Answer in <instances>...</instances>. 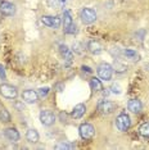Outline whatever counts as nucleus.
Instances as JSON below:
<instances>
[{
  "label": "nucleus",
  "mask_w": 149,
  "mask_h": 150,
  "mask_svg": "<svg viewBox=\"0 0 149 150\" xmlns=\"http://www.w3.org/2000/svg\"><path fill=\"white\" fill-rule=\"evenodd\" d=\"M96 73L100 80L109 81L112 78V74H113V67H112L109 63H106V62L100 63L96 68Z\"/></svg>",
  "instance_id": "1"
},
{
  "label": "nucleus",
  "mask_w": 149,
  "mask_h": 150,
  "mask_svg": "<svg viewBox=\"0 0 149 150\" xmlns=\"http://www.w3.org/2000/svg\"><path fill=\"white\" fill-rule=\"evenodd\" d=\"M80 18L84 25H91L96 21V12L91 8H82L80 12Z\"/></svg>",
  "instance_id": "2"
},
{
  "label": "nucleus",
  "mask_w": 149,
  "mask_h": 150,
  "mask_svg": "<svg viewBox=\"0 0 149 150\" xmlns=\"http://www.w3.org/2000/svg\"><path fill=\"white\" fill-rule=\"evenodd\" d=\"M0 95L5 99H16L17 95H18V91H17V87L16 86H12L9 83H1L0 85Z\"/></svg>",
  "instance_id": "3"
},
{
  "label": "nucleus",
  "mask_w": 149,
  "mask_h": 150,
  "mask_svg": "<svg viewBox=\"0 0 149 150\" xmlns=\"http://www.w3.org/2000/svg\"><path fill=\"white\" fill-rule=\"evenodd\" d=\"M116 126L118 128V131L121 132H126L131 127V119L126 113H121L116 118Z\"/></svg>",
  "instance_id": "4"
},
{
  "label": "nucleus",
  "mask_w": 149,
  "mask_h": 150,
  "mask_svg": "<svg viewBox=\"0 0 149 150\" xmlns=\"http://www.w3.org/2000/svg\"><path fill=\"white\" fill-rule=\"evenodd\" d=\"M79 134L81 139L84 140H91L95 135V128L93 127L90 123H82L79 127Z\"/></svg>",
  "instance_id": "5"
},
{
  "label": "nucleus",
  "mask_w": 149,
  "mask_h": 150,
  "mask_svg": "<svg viewBox=\"0 0 149 150\" xmlns=\"http://www.w3.org/2000/svg\"><path fill=\"white\" fill-rule=\"evenodd\" d=\"M55 119H57V117H55V114H54L52 110H48V109H45V110L40 112V122L43 123V126L50 127V126L54 125Z\"/></svg>",
  "instance_id": "6"
},
{
  "label": "nucleus",
  "mask_w": 149,
  "mask_h": 150,
  "mask_svg": "<svg viewBox=\"0 0 149 150\" xmlns=\"http://www.w3.org/2000/svg\"><path fill=\"white\" fill-rule=\"evenodd\" d=\"M117 109V104L114 101H109V100H101L98 104V110L101 114H112L114 110Z\"/></svg>",
  "instance_id": "7"
},
{
  "label": "nucleus",
  "mask_w": 149,
  "mask_h": 150,
  "mask_svg": "<svg viewBox=\"0 0 149 150\" xmlns=\"http://www.w3.org/2000/svg\"><path fill=\"white\" fill-rule=\"evenodd\" d=\"M41 22L45 26L52 27V28H54V30L59 28L60 23H62L60 18H59V17H57V16H43L41 17Z\"/></svg>",
  "instance_id": "8"
},
{
  "label": "nucleus",
  "mask_w": 149,
  "mask_h": 150,
  "mask_svg": "<svg viewBox=\"0 0 149 150\" xmlns=\"http://www.w3.org/2000/svg\"><path fill=\"white\" fill-rule=\"evenodd\" d=\"M0 12L5 17H12L16 14V5L9 1H3L0 4Z\"/></svg>",
  "instance_id": "9"
},
{
  "label": "nucleus",
  "mask_w": 149,
  "mask_h": 150,
  "mask_svg": "<svg viewBox=\"0 0 149 150\" xmlns=\"http://www.w3.org/2000/svg\"><path fill=\"white\" fill-rule=\"evenodd\" d=\"M22 100L28 104H35L39 100V94L35 90H26L22 93Z\"/></svg>",
  "instance_id": "10"
},
{
  "label": "nucleus",
  "mask_w": 149,
  "mask_h": 150,
  "mask_svg": "<svg viewBox=\"0 0 149 150\" xmlns=\"http://www.w3.org/2000/svg\"><path fill=\"white\" fill-rule=\"evenodd\" d=\"M4 136L12 142H17L19 140V137H21V136H19V132L17 131V128H14V127L5 128L4 129Z\"/></svg>",
  "instance_id": "11"
},
{
  "label": "nucleus",
  "mask_w": 149,
  "mask_h": 150,
  "mask_svg": "<svg viewBox=\"0 0 149 150\" xmlns=\"http://www.w3.org/2000/svg\"><path fill=\"white\" fill-rule=\"evenodd\" d=\"M127 108L131 113L139 114L141 112V109H143V104H141V101L139 99H131L127 104Z\"/></svg>",
  "instance_id": "12"
},
{
  "label": "nucleus",
  "mask_w": 149,
  "mask_h": 150,
  "mask_svg": "<svg viewBox=\"0 0 149 150\" xmlns=\"http://www.w3.org/2000/svg\"><path fill=\"white\" fill-rule=\"evenodd\" d=\"M87 50L91 53V54H100L103 52V46H101V44L99 41H95V40H90L89 42H87Z\"/></svg>",
  "instance_id": "13"
},
{
  "label": "nucleus",
  "mask_w": 149,
  "mask_h": 150,
  "mask_svg": "<svg viewBox=\"0 0 149 150\" xmlns=\"http://www.w3.org/2000/svg\"><path fill=\"white\" fill-rule=\"evenodd\" d=\"M85 112H86V107L84 104H77V105H74V108L72 109V113H71V115L74 118V119H79L81 118L84 114H85Z\"/></svg>",
  "instance_id": "14"
},
{
  "label": "nucleus",
  "mask_w": 149,
  "mask_h": 150,
  "mask_svg": "<svg viewBox=\"0 0 149 150\" xmlns=\"http://www.w3.org/2000/svg\"><path fill=\"white\" fill-rule=\"evenodd\" d=\"M26 139H27V141L31 142V144H36V142L39 141V139H40L39 132H37L35 128H30V129H27Z\"/></svg>",
  "instance_id": "15"
},
{
  "label": "nucleus",
  "mask_w": 149,
  "mask_h": 150,
  "mask_svg": "<svg viewBox=\"0 0 149 150\" xmlns=\"http://www.w3.org/2000/svg\"><path fill=\"white\" fill-rule=\"evenodd\" d=\"M72 25H73L72 16H71V13L68 11H66V12L63 13V27H64V32H66Z\"/></svg>",
  "instance_id": "16"
},
{
  "label": "nucleus",
  "mask_w": 149,
  "mask_h": 150,
  "mask_svg": "<svg viewBox=\"0 0 149 150\" xmlns=\"http://www.w3.org/2000/svg\"><path fill=\"white\" fill-rule=\"evenodd\" d=\"M123 54H125V57H126L127 59L133 60V62H138V60L140 59V55H139V53L135 52V50H133V49H126L123 52Z\"/></svg>",
  "instance_id": "17"
},
{
  "label": "nucleus",
  "mask_w": 149,
  "mask_h": 150,
  "mask_svg": "<svg viewBox=\"0 0 149 150\" xmlns=\"http://www.w3.org/2000/svg\"><path fill=\"white\" fill-rule=\"evenodd\" d=\"M90 87L93 91H101L103 90V83H101L100 80H98L96 77H93L90 80Z\"/></svg>",
  "instance_id": "18"
},
{
  "label": "nucleus",
  "mask_w": 149,
  "mask_h": 150,
  "mask_svg": "<svg viewBox=\"0 0 149 150\" xmlns=\"http://www.w3.org/2000/svg\"><path fill=\"white\" fill-rule=\"evenodd\" d=\"M139 134L145 139H149V122H145L139 127Z\"/></svg>",
  "instance_id": "19"
},
{
  "label": "nucleus",
  "mask_w": 149,
  "mask_h": 150,
  "mask_svg": "<svg viewBox=\"0 0 149 150\" xmlns=\"http://www.w3.org/2000/svg\"><path fill=\"white\" fill-rule=\"evenodd\" d=\"M11 121V114H9V112L6 110V109H1L0 110V122H4V123H6V122Z\"/></svg>",
  "instance_id": "20"
},
{
  "label": "nucleus",
  "mask_w": 149,
  "mask_h": 150,
  "mask_svg": "<svg viewBox=\"0 0 149 150\" xmlns=\"http://www.w3.org/2000/svg\"><path fill=\"white\" fill-rule=\"evenodd\" d=\"M49 87H40L37 90V94H39V98H46L49 94Z\"/></svg>",
  "instance_id": "21"
},
{
  "label": "nucleus",
  "mask_w": 149,
  "mask_h": 150,
  "mask_svg": "<svg viewBox=\"0 0 149 150\" xmlns=\"http://www.w3.org/2000/svg\"><path fill=\"white\" fill-rule=\"evenodd\" d=\"M62 4V0H48V5L50 8H59Z\"/></svg>",
  "instance_id": "22"
},
{
  "label": "nucleus",
  "mask_w": 149,
  "mask_h": 150,
  "mask_svg": "<svg viewBox=\"0 0 149 150\" xmlns=\"http://www.w3.org/2000/svg\"><path fill=\"white\" fill-rule=\"evenodd\" d=\"M73 145L67 144V142H60V144H57L54 146V149H72Z\"/></svg>",
  "instance_id": "23"
},
{
  "label": "nucleus",
  "mask_w": 149,
  "mask_h": 150,
  "mask_svg": "<svg viewBox=\"0 0 149 150\" xmlns=\"http://www.w3.org/2000/svg\"><path fill=\"white\" fill-rule=\"evenodd\" d=\"M13 107H14L18 112L25 110V105H23V101H14V103H13Z\"/></svg>",
  "instance_id": "24"
},
{
  "label": "nucleus",
  "mask_w": 149,
  "mask_h": 150,
  "mask_svg": "<svg viewBox=\"0 0 149 150\" xmlns=\"http://www.w3.org/2000/svg\"><path fill=\"white\" fill-rule=\"evenodd\" d=\"M111 90L113 94H121V90H122V88H121V86L118 83H113L111 86Z\"/></svg>",
  "instance_id": "25"
},
{
  "label": "nucleus",
  "mask_w": 149,
  "mask_h": 150,
  "mask_svg": "<svg viewBox=\"0 0 149 150\" xmlns=\"http://www.w3.org/2000/svg\"><path fill=\"white\" fill-rule=\"evenodd\" d=\"M76 28H77V27H76V25L73 23V25L71 26L70 28L66 31V33H68V35H73V33H76V32H77V30H76Z\"/></svg>",
  "instance_id": "26"
},
{
  "label": "nucleus",
  "mask_w": 149,
  "mask_h": 150,
  "mask_svg": "<svg viewBox=\"0 0 149 150\" xmlns=\"http://www.w3.org/2000/svg\"><path fill=\"white\" fill-rule=\"evenodd\" d=\"M6 78V74H5V69H4V67L0 64V80H5Z\"/></svg>",
  "instance_id": "27"
},
{
  "label": "nucleus",
  "mask_w": 149,
  "mask_h": 150,
  "mask_svg": "<svg viewBox=\"0 0 149 150\" xmlns=\"http://www.w3.org/2000/svg\"><path fill=\"white\" fill-rule=\"evenodd\" d=\"M114 67H116L117 72H125V71H126V68H125L123 66H121V64H118V63L114 64Z\"/></svg>",
  "instance_id": "28"
},
{
  "label": "nucleus",
  "mask_w": 149,
  "mask_h": 150,
  "mask_svg": "<svg viewBox=\"0 0 149 150\" xmlns=\"http://www.w3.org/2000/svg\"><path fill=\"white\" fill-rule=\"evenodd\" d=\"M81 69H82L84 72H87V73H91V72H93V69H91L90 67H87V66H82V67H81Z\"/></svg>",
  "instance_id": "29"
}]
</instances>
